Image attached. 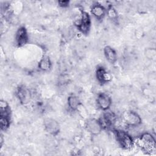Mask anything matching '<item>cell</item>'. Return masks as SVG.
<instances>
[{
  "mask_svg": "<svg viewBox=\"0 0 156 156\" xmlns=\"http://www.w3.org/2000/svg\"><path fill=\"white\" fill-rule=\"evenodd\" d=\"M136 145L143 151L152 154L155 151V141L153 136L149 133H144L135 141Z\"/></svg>",
  "mask_w": 156,
  "mask_h": 156,
  "instance_id": "obj_1",
  "label": "cell"
},
{
  "mask_svg": "<svg viewBox=\"0 0 156 156\" xmlns=\"http://www.w3.org/2000/svg\"><path fill=\"white\" fill-rule=\"evenodd\" d=\"M115 136L120 146L125 149H130L133 144V141L131 136L126 132L121 130L115 131Z\"/></svg>",
  "mask_w": 156,
  "mask_h": 156,
  "instance_id": "obj_2",
  "label": "cell"
},
{
  "mask_svg": "<svg viewBox=\"0 0 156 156\" xmlns=\"http://www.w3.org/2000/svg\"><path fill=\"white\" fill-rule=\"evenodd\" d=\"M123 120L129 126L136 127L141 122L140 116L135 112L132 111H127L123 113Z\"/></svg>",
  "mask_w": 156,
  "mask_h": 156,
  "instance_id": "obj_3",
  "label": "cell"
},
{
  "mask_svg": "<svg viewBox=\"0 0 156 156\" xmlns=\"http://www.w3.org/2000/svg\"><path fill=\"white\" fill-rule=\"evenodd\" d=\"M85 127L87 130L93 135L99 134L102 129L99 121L94 118L87 120L85 123Z\"/></svg>",
  "mask_w": 156,
  "mask_h": 156,
  "instance_id": "obj_4",
  "label": "cell"
},
{
  "mask_svg": "<svg viewBox=\"0 0 156 156\" xmlns=\"http://www.w3.org/2000/svg\"><path fill=\"white\" fill-rule=\"evenodd\" d=\"M91 19L89 14L87 12H83L81 20L78 23V28L81 32L87 34L90 28Z\"/></svg>",
  "mask_w": 156,
  "mask_h": 156,
  "instance_id": "obj_5",
  "label": "cell"
},
{
  "mask_svg": "<svg viewBox=\"0 0 156 156\" xmlns=\"http://www.w3.org/2000/svg\"><path fill=\"white\" fill-rule=\"evenodd\" d=\"M44 129L49 133L55 135L59 132V124L57 121L52 118H46L44 120Z\"/></svg>",
  "mask_w": 156,
  "mask_h": 156,
  "instance_id": "obj_6",
  "label": "cell"
},
{
  "mask_svg": "<svg viewBox=\"0 0 156 156\" xmlns=\"http://www.w3.org/2000/svg\"><path fill=\"white\" fill-rule=\"evenodd\" d=\"M15 39L17 44L19 46H22L26 44L28 41V35L26 28L21 26L18 28L16 32Z\"/></svg>",
  "mask_w": 156,
  "mask_h": 156,
  "instance_id": "obj_7",
  "label": "cell"
},
{
  "mask_svg": "<svg viewBox=\"0 0 156 156\" xmlns=\"http://www.w3.org/2000/svg\"><path fill=\"white\" fill-rule=\"evenodd\" d=\"M97 104L101 109L107 110L109 108L112 104V100L108 94L105 93H101L98 95Z\"/></svg>",
  "mask_w": 156,
  "mask_h": 156,
  "instance_id": "obj_8",
  "label": "cell"
},
{
  "mask_svg": "<svg viewBox=\"0 0 156 156\" xmlns=\"http://www.w3.org/2000/svg\"><path fill=\"white\" fill-rule=\"evenodd\" d=\"M116 121V116L115 115L110 112H108L104 114L102 119L99 121L102 127H109L113 125Z\"/></svg>",
  "mask_w": 156,
  "mask_h": 156,
  "instance_id": "obj_9",
  "label": "cell"
},
{
  "mask_svg": "<svg viewBox=\"0 0 156 156\" xmlns=\"http://www.w3.org/2000/svg\"><path fill=\"white\" fill-rule=\"evenodd\" d=\"M96 76L98 81L101 83H105L109 82L112 79L110 74L107 73L102 67H99L97 69L96 72Z\"/></svg>",
  "mask_w": 156,
  "mask_h": 156,
  "instance_id": "obj_10",
  "label": "cell"
},
{
  "mask_svg": "<svg viewBox=\"0 0 156 156\" xmlns=\"http://www.w3.org/2000/svg\"><path fill=\"white\" fill-rule=\"evenodd\" d=\"M91 12L93 16L96 17L97 19H101L104 17L105 15V10L102 5L96 3L93 5L91 9Z\"/></svg>",
  "mask_w": 156,
  "mask_h": 156,
  "instance_id": "obj_11",
  "label": "cell"
},
{
  "mask_svg": "<svg viewBox=\"0 0 156 156\" xmlns=\"http://www.w3.org/2000/svg\"><path fill=\"white\" fill-rule=\"evenodd\" d=\"M16 96L21 102H26L30 97L29 91L24 87H20L16 91Z\"/></svg>",
  "mask_w": 156,
  "mask_h": 156,
  "instance_id": "obj_12",
  "label": "cell"
},
{
  "mask_svg": "<svg viewBox=\"0 0 156 156\" xmlns=\"http://www.w3.org/2000/svg\"><path fill=\"white\" fill-rule=\"evenodd\" d=\"M104 54L105 56L107 58V60L112 63H113L116 62V53L115 52V51L111 48L110 46H105L104 48Z\"/></svg>",
  "mask_w": 156,
  "mask_h": 156,
  "instance_id": "obj_13",
  "label": "cell"
},
{
  "mask_svg": "<svg viewBox=\"0 0 156 156\" xmlns=\"http://www.w3.org/2000/svg\"><path fill=\"white\" fill-rule=\"evenodd\" d=\"M51 66V62L50 60V58L48 56H43L40 60L38 63V68L43 71H48Z\"/></svg>",
  "mask_w": 156,
  "mask_h": 156,
  "instance_id": "obj_14",
  "label": "cell"
},
{
  "mask_svg": "<svg viewBox=\"0 0 156 156\" xmlns=\"http://www.w3.org/2000/svg\"><path fill=\"white\" fill-rule=\"evenodd\" d=\"M68 104L71 110H75L80 105V101L77 96L71 95L69 96L68 98Z\"/></svg>",
  "mask_w": 156,
  "mask_h": 156,
  "instance_id": "obj_15",
  "label": "cell"
},
{
  "mask_svg": "<svg viewBox=\"0 0 156 156\" xmlns=\"http://www.w3.org/2000/svg\"><path fill=\"white\" fill-rule=\"evenodd\" d=\"M0 123L1 129L2 130H6L10 126L9 117L0 116Z\"/></svg>",
  "mask_w": 156,
  "mask_h": 156,
  "instance_id": "obj_16",
  "label": "cell"
},
{
  "mask_svg": "<svg viewBox=\"0 0 156 156\" xmlns=\"http://www.w3.org/2000/svg\"><path fill=\"white\" fill-rule=\"evenodd\" d=\"M107 15L108 17L112 20H115L117 18V12L115 9L112 6H108L107 9Z\"/></svg>",
  "mask_w": 156,
  "mask_h": 156,
  "instance_id": "obj_17",
  "label": "cell"
},
{
  "mask_svg": "<svg viewBox=\"0 0 156 156\" xmlns=\"http://www.w3.org/2000/svg\"><path fill=\"white\" fill-rule=\"evenodd\" d=\"M146 56L150 59H154L155 57V50L152 48H149L146 51Z\"/></svg>",
  "mask_w": 156,
  "mask_h": 156,
  "instance_id": "obj_18",
  "label": "cell"
},
{
  "mask_svg": "<svg viewBox=\"0 0 156 156\" xmlns=\"http://www.w3.org/2000/svg\"><path fill=\"white\" fill-rule=\"evenodd\" d=\"M58 4H59L60 6H61L62 7H66L68 6V5L69 4V1H60L58 2Z\"/></svg>",
  "mask_w": 156,
  "mask_h": 156,
  "instance_id": "obj_19",
  "label": "cell"
},
{
  "mask_svg": "<svg viewBox=\"0 0 156 156\" xmlns=\"http://www.w3.org/2000/svg\"><path fill=\"white\" fill-rule=\"evenodd\" d=\"M3 141H4V139H3V136L1 135V138H0V142H1V147H2V145L3 144Z\"/></svg>",
  "mask_w": 156,
  "mask_h": 156,
  "instance_id": "obj_20",
  "label": "cell"
}]
</instances>
